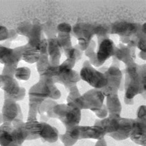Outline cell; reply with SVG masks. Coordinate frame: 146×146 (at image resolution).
I'll use <instances>...</instances> for the list:
<instances>
[{"label": "cell", "instance_id": "obj_17", "mask_svg": "<svg viewBox=\"0 0 146 146\" xmlns=\"http://www.w3.org/2000/svg\"><path fill=\"white\" fill-rule=\"evenodd\" d=\"M30 70L25 67L16 68L15 70L14 75L16 77L20 80H28L30 77Z\"/></svg>", "mask_w": 146, "mask_h": 146}, {"label": "cell", "instance_id": "obj_16", "mask_svg": "<svg viewBox=\"0 0 146 146\" xmlns=\"http://www.w3.org/2000/svg\"><path fill=\"white\" fill-rule=\"evenodd\" d=\"M136 30L137 27L135 25L123 22L115 24L112 28V32L114 33H118L127 36L136 32Z\"/></svg>", "mask_w": 146, "mask_h": 146}, {"label": "cell", "instance_id": "obj_9", "mask_svg": "<svg viewBox=\"0 0 146 146\" xmlns=\"http://www.w3.org/2000/svg\"><path fill=\"white\" fill-rule=\"evenodd\" d=\"M3 122L12 123L15 120H22L21 107L15 101L9 99H5L3 108Z\"/></svg>", "mask_w": 146, "mask_h": 146}, {"label": "cell", "instance_id": "obj_8", "mask_svg": "<svg viewBox=\"0 0 146 146\" xmlns=\"http://www.w3.org/2000/svg\"><path fill=\"white\" fill-rule=\"evenodd\" d=\"M80 76L91 86L101 89L107 84V78L105 74L96 70L91 66H84L80 72Z\"/></svg>", "mask_w": 146, "mask_h": 146}, {"label": "cell", "instance_id": "obj_23", "mask_svg": "<svg viewBox=\"0 0 146 146\" xmlns=\"http://www.w3.org/2000/svg\"><path fill=\"white\" fill-rule=\"evenodd\" d=\"M0 87H1V76H0Z\"/></svg>", "mask_w": 146, "mask_h": 146}, {"label": "cell", "instance_id": "obj_4", "mask_svg": "<svg viewBox=\"0 0 146 146\" xmlns=\"http://www.w3.org/2000/svg\"><path fill=\"white\" fill-rule=\"evenodd\" d=\"M125 97L132 99L136 95L143 93L145 89V77L137 72L136 67L128 69L125 84Z\"/></svg>", "mask_w": 146, "mask_h": 146}, {"label": "cell", "instance_id": "obj_22", "mask_svg": "<svg viewBox=\"0 0 146 146\" xmlns=\"http://www.w3.org/2000/svg\"><path fill=\"white\" fill-rule=\"evenodd\" d=\"M9 146H21V145H19L16 143H13L12 144H11Z\"/></svg>", "mask_w": 146, "mask_h": 146}, {"label": "cell", "instance_id": "obj_10", "mask_svg": "<svg viewBox=\"0 0 146 146\" xmlns=\"http://www.w3.org/2000/svg\"><path fill=\"white\" fill-rule=\"evenodd\" d=\"M129 137L134 143L139 145L145 144V120H133Z\"/></svg>", "mask_w": 146, "mask_h": 146}, {"label": "cell", "instance_id": "obj_20", "mask_svg": "<svg viewBox=\"0 0 146 146\" xmlns=\"http://www.w3.org/2000/svg\"><path fill=\"white\" fill-rule=\"evenodd\" d=\"M95 146H107V144L105 140L104 139H102L99 140V141L96 143Z\"/></svg>", "mask_w": 146, "mask_h": 146}, {"label": "cell", "instance_id": "obj_6", "mask_svg": "<svg viewBox=\"0 0 146 146\" xmlns=\"http://www.w3.org/2000/svg\"><path fill=\"white\" fill-rule=\"evenodd\" d=\"M66 133L72 139L77 141L82 139H104L106 131L101 126H75L70 129H67Z\"/></svg>", "mask_w": 146, "mask_h": 146}, {"label": "cell", "instance_id": "obj_3", "mask_svg": "<svg viewBox=\"0 0 146 146\" xmlns=\"http://www.w3.org/2000/svg\"><path fill=\"white\" fill-rule=\"evenodd\" d=\"M23 48L11 49L0 45V63L5 64L2 75L13 76L19 61L22 58Z\"/></svg>", "mask_w": 146, "mask_h": 146}, {"label": "cell", "instance_id": "obj_14", "mask_svg": "<svg viewBox=\"0 0 146 146\" xmlns=\"http://www.w3.org/2000/svg\"><path fill=\"white\" fill-rule=\"evenodd\" d=\"M40 57V53L29 44L23 48L22 59L25 62L30 64L35 63L38 62Z\"/></svg>", "mask_w": 146, "mask_h": 146}, {"label": "cell", "instance_id": "obj_5", "mask_svg": "<svg viewBox=\"0 0 146 146\" xmlns=\"http://www.w3.org/2000/svg\"><path fill=\"white\" fill-rule=\"evenodd\" d=\"M104 95L101 91L91 90L88 91L83 96L76 99L72 104L79 109H90L96 112L104 106L103 101Z\"/></svg>", "mask_w": 146, "mask_h": 146}, {"label": "cell", "instance_id": "obj_2", "mask_svg": "<svg viewBox=\"0 0 146 146\" xmlns=\"http://www.w3.org/2000/svg\"><path fill=\"white\" fill-rule=\"evenodd\" d=\"M55 117H58L67 129L72 128L80 123L81 112L78 107L72 104L56 105L53 108Z\"/></svg>", "mask_w": 146, "mask_h": 146}, {"label": "cell", "instance_id": "obj_21", "mask_svg": "<svg viewBox=\"0 0 146 146\" xmlns=\"http://www.w3.org/2000/svg\"><path fill=\"white\" fill-rule=\"evenodd\" d=\"M3 122V115L2 114L0 113V123Z\"/></svg>", "mask_w": 146, "mask_h": 146}, {"label": "cell", "instance_id": "obj_19", "mask_svg": "<svg viewBox=\"0 0 146 146\" xmlns=\"http://www.w3.org/2000/svg\"><path fill=\"white\" fill-rule=\"evenodd\" d=\"M57 30L60 33H69L71 30V26L69 24L63 23V24H61L58 25V27H57Z\"/></svg>", "mask_w": 146, "mask_h": 146}, {"label": "cell", "instance_id": "obj_18", "mask_svg": "<svg viewBox=\"0 0 146 146\" xmlns=\"http://www.w3.org/2000/svg\"><path fill=\"white\" fill-rule=\"evenodd\" d=\"M9 37L8 30L3 26L0 25V41L5 40Z\"/></svg>", "mask_w": 146, "mask_h": 146}, {"label": "cell", "instance_id": "obj_7", "mask_svg": "<svg viewBox=\"0 0 146 146\" xmlns=\"http://www.w3.org/2000/svg\"><path fill=\"white\" fill-rule=\"evenodd\" d=\"M1 88L5 91V99L13 101H19L24 98L25 90L19 86L18 83L13 76L1 75Z\"/></svg>", "mask_w": 146, "mask_h": 146}, {"label": "cell", "instance_id": "obj_1", "mask_svg": "<svg viewBox=\"0 0 146 146\" xmlns=\"http://www.w3.org/2000/svg\"><path fill=\"white\" fill-rule=\"evenodd\" d=\"M51 79L41 78L40 81L29 91L30 110L38 111V107L46 98L54 99L60 98V92Z\"/></svg>", "mask_w": 146, "mask_h": 146}, {"label": "cell", "instance_id": "obj_15", "mask_svg": "<svg viewBox=\"0 0 146 146\" xmlns=\"http://www.w3.org/2000/svg\"><path fill=\"white\" fill-rule=\"evenodd\" d=\"M107 107L110 116L120 117L121 108L117 94H112L107 96Z\"/></svg>", "mask_w": 146, "mask_h": 146}, {"label": "cell", "instance_id": "obj_11", "mask_svg": "<svg viewBox=\"0 0 146 146\" xmlns=\"http://www.w3.org/2000/svg\"><path fill=\"white\" fill-rule=\"evenodd\" d=\"M114 44L110 39H104L99 45L97 52V59L100 63H104L105 61L113 54Z\"/></svg>", "mask_w": 146, "mask_h": 146}, {"label": "cell", "instance_id": "obj_12", "mask_svg": "<svg viewBox=\"0 0 146 146\" xmlns=\"http://www.w3.org/2000/svg\"><path fill=\"white\" fill-rule=\"evenodd\" d=\"M133 123V120L131 119L120 118V127H119L118 130L111 136L118 141L126 139V138L129 137Z\"/></svg>", "mask_w": 146, "mask_h": 146}, {"label": "cell", "instance_id": "obj_13", "mask_svg": "<svg viewBox=\"0 0 146 146\" xmlns=\"http://www.w3.org/2000/svg\"><path fill=\"white\" fill-rule=\"evenodd\" d=\"M60 46L56 38H50L48 42V52L50 56V62L52 66L59 65L60 59Z\"/></svg>", "mask_w": 146, "mask_h": 146}]
</instances>
